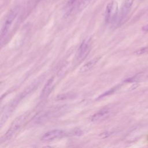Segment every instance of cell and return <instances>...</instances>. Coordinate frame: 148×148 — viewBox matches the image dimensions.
I'll use <instances>...</instances> for the list:
<instances>
[{
	"instance_id": "cell-1",
	"label": "cell",
	"mask_w": 148,
	"mask_h": 148,
	"mask_svg": "<svg viewBox=\"0 0 148 148\" xmlns=\"http://www.w3.org/2000/svg\"><path fill=\"white\" fill-rule=\"evenodd\" d=\"M18 11H19V9L18 7H15L9 11V12L8 14L7 17L5 19V21L3 25V27L1 29V40L8 33V32L13 24V21L16 18V17L18 13Z\"/></svg>"
},
{
	"instance_id": "cell-2",
	"label": "cell",
	"mask_w": 148,
	"mask_h": 148,
	"mask_svg": "<svg viewBox=\"0 0 148 148\" xmlns=\"http://www.w3.org/2000/svg\"><path fill=\"white\" fill-rule=\"evenodd\" d=\"M27 116V114L26 113H24L17 117L12 123L10 128L6 132L5 135L3 136V138H2V140H6L10 139L15 134V132L21 127L22 124H23Z\"/></svg>"
},
{
	"instance_id": "cell-3",
	"label": "cell",
	"mask_w": 148,
	"mask_h": 148,
	"mask_svg": "<svg viewBox=\"0 0 148 148\" xmlns=\"http://www.w3.org/2000/svg\"><path fill=\"white\" fill-rule=\"evenodd\" d=\"M118 13V3L112 0L108 2L105 8V20L108 23L114 21Z\"/></svg>"
},
{
	"instance_id": "cell-4",
	"label": "cell",
	"mask_w": 148,
	"mask_h": 148,
	"mask_svg": "<svg viewBox=\"0 0 148 148\" xmlns=\"http://www.w3.org/2000/svg\"><path fill=\"white\" fill-rule=\"evenodd\" d=\"M91 49V40L90 38L84 39L80 44L76 53V60L79 61L86 57Z\"/></svg>"
},
{
	"instance_id": "cell-5",
	"label": "cell",
	"mask_w": 148,
	"mask_h": 148,
	"mask_svg": "<svg viewBox=\"0 0 148 148\" xmlns=\"http://www.w3.org/2000/svg\"><path fill=\"white\" fill-rule=\"evenodd\" d=\"M65 132L61 130H53L45 133L40 138V140L43 142H49L62 137Z\"/></svg>"
},
{
	"instance_id": "cell-6",
	"label": "cell",
	"mask_w": 148,
	"mask_h": 148,
	"mask_svg": "<svg viewBox=\"0 0 148 148\" xmlns=\"http://www.w3.org/2000/svg\"><path fill=\"white\" fill-rule=\"evenodd\" d=\"M110 110L108 108L102 109L99 110L98 112L94 114L91 117V121H97L101 120H102L106 116H108L109 114Z\"/></svg>"
},
{
	"instance_id": "cell-7",
	"label": "cell",
	"mask_w": 148,
	"mask_h": 148,
	"mask_svg": "<svg viewBox=\"0 0 148 148\" xmlns=\"http://www.w3.org/2000/svg\"><path fill=\"white\" fill-rule=\"evenodd\" d=\"M53 84V78L51 77L48 80L46 84L43 87V89L42 90V94H41V99L42 100H44L47 98L48 95L50 93V91H51Z\"/></svg>"
},
{
	"instance_id": "cell-8",
	"label": "cell",
	"mask_w": 148,
	"mask_h": 148,
	"mask_svg": "<svg viewBox=\"0 0 148 148\" xmlns=\"http://www.w3.org/2000/svg\"><path fill=\"white\" fill-rule=\"evenodd\" d=\"M99 58H100V57H95V58L90 60L89 61H88L86 64H84L80 68V72H82V73L86 72L89 71L90 69H91L95 65V64L98 61Z\"/></svg>"
},
{
	"instance_id": "cell-9",
	"label": "cell",
	"mask_w": 148,
	"mask_h": 148,
	"mask_svg": "<svg viewBox=\"0 0 148 148\" xmlns=\"http://www.w3.org/2000/svg\"><path fill=\"white\" fill-rule=\"evenodd\" d=\"M134 0H124L121 11V19H124L128 13Z\"/></svg>"
},
{
	"instance_id": "cell-10",
	"label": "cell",
	"mask_w": 148,
	"mask_h": 148,
	"mask_svg": "<svg viewBox=\"0 0 148 148\" xmlns=\"http://www.w3.org/2000/svg\"><path fill=\"white\" fill-rule=\"evenodd\" d=\"M92 0H80L76 6L77 12H80L84 9L91 2Z\"/></svg>"
},
{
	"instance_id": "cell-11",
	"label": "cell",
	"mask_w": 148,
	"mask_h": 148,
	"mask_svg": "<svg viewBox=\"0 0 148 148\" xmlns=\"http://www.w3.org/2000/svg\"><path fill=\"white\" fill-rule=\"evenodd\" d=\"M80 0H69V2H68V4L66 5V14H67L68 15L69 14H70V13L72 11L75 4H76V3L78 4Z\"/></svg>"
},
{
	"instance_id": "cell-12",
	"label": "cell",
	"mask_w": 148,
	"mask_h": 148,
	"mask_svg": "<svg viewBox=\"0 0 148 148\" xmlns=\"http://www.w3.org/2000/svg\"><path fill=\"white\" fill-rule=\"evenodd\" d=\"M75 96V95L73 93H72V92L66 93V94H61V95L57 96V99H60V100L66 99H69V98H73Z\"/></svg>"
},
{
	"instance_id": "cell-13",
	"label": "cell",
	"mask_w": 148,
	"mask_h": 148,
	"mask_svg": "<svg viewBox=\"0 0 148 148\" xmlns=\"http://www.w3.org/2000/svg\"><path fill=\"white\" fill-rule=\"evenodd\" d=\"M148 53V47H142L135 51V54L138 56L142 55L143 54Z\"/></svg>"
},
{
	"instance_id": "cell-14",
	"label": "cell",
	"mask_w": 148,
	"mask_h": 148,
	"mask_svg": "<svg viewBox=\"0 0 148 148\" xmlns=\"http://www.w3.org/2000/svg\"><path fill=\"white\" fill-rule=\"evenodd\" d=\"M143 29L144 31H148V24L145 25L143 27Z\"/></svg>"
}]
</instances>
